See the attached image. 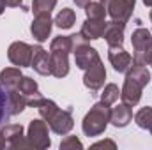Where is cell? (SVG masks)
Segmentation results:
<instances>
[{"label": "cell", "instance_id": "3957f363", "mask_svg": "<svg viewBox=\"0 0 152 150\" xmlns=\"http://www.w3.org/2000/svg\"><path fill=\"white\" fill-rule=\"evenodd\" d=\"M34 57V48L23 44V42H14L9 50V58L16 66H30Z\"/></svg>", "mask_w": 152, "mask_h": 150}, {"label": "cell", "instance_id": "8992f818", "mask_svg": "<svg viewBox=\"0 0 152 150\" xmlns=\"http://www.w3.org/2000/svg\"><path fill=\"white\" fill-rule=\"evenodd\" d=\"M104 76H106V73H104L101 62L97 60L96 66H90V73H87V76H85V85L90 87L92 90H97V88L103 85Z\"/></svg>", "mask_w": 152, "mask_h": 150}, {"label": "cell", "instance_id": "9c48e42d", "mask_svg": "<svg viewBox=\"0 0 152 150\" xmlns=\"http://www.w3.org/2000/svg\"><path fill=\"white\" fill-rule=\"evenodd\" d=\"M113 48H115V46H113ZM117 53H118V57H117L113 51L110 50V60H112V64H113L115 71L124 73V71L129 67V64H131V57H129L122 48H118V50H117Z\"/></svg>", "mask_w": 152, "mask_h": 150}, {"label": "cell", "instance_id": "7c38bea8", "mask_svg": "<svg viewBox=\"0 0 152 150\" xmlns=\"http://www.w3.org/2000/svg\"><path fill=\"white\" fill-rule=\"evenodd\" d=\"M0 79H2L4 85H7V87H14L16 83H20L21 74H20V71H16V69H5V71L0 74Z\"/></svg>", "mask_w": 152, "mask_h": 150}, {"label": "cell", "instance_id": "30bf717a", "mask_svg": "<svg viewBox=\"0 0 152 150\" xmlns=\"http://www.w3.org/2000/svg\"><path fill=\"white\" fill-rule=\"evenodd\" d=\"M106 30V23H92V21H87L83 30H81V36L85 39H99Z\"/></svg>", "mask_w": 152, "mask_h": 150}, {"label": "cell", "instance_id": "e0dca14e", "mask_svg": "<svg viewBox=\"0 0 152 150\" xmlns=\"http://www.w3.org/2000/svg\"><path fill=\"white\" fill-rule=\"evenodd\" d=\"M87 14H88L90 20H94V18L103 20V18H104V9H103V5H99V4H88V5H87Z\"/></svg>", "mask_w": 152, "mask_h": 150}, {"label": "cell", "instance_id": "d4e9b609", "mask_svg": "<svg viewBox=\"0 0 152 150\" xmlns=\"http://www.w3.org/2000/svg\"><path fill=\"white\" fill-rule=\"evenodd\" d=\"M151 18H152V14H151Z\"/></svg>", "mask_w": 152, "mask_h": 150}, {"label": "cell", "instance_id": "8fae6325", "mask_svg": "<svg viewBox=\"0 0 152 150\" xmlns=\"http://www.w3.org/2000/svg\"><path fill=\"white\" fill-rule=\"evenodd\" d=\"M122 28H124V25L118 27V23H113L104 30V36L108 39L110 46H120L122 44Z\"/></svg>", "mask_w": 152, "mask_h": 150}, {"label": "cell", "instance_id": "7402d4cb", "mask_svg": "<svg viewBox=\"0 0 152 150\" xmlns=\"http://www.w3.org/2000/svg\"><path fill=\"white\" fill-rule=\"evenodd\" d=\"M4 5H5V0H0V12L4 11Z\"/></svg>", "mask_w": 152, "mask_h": 150}, {"label": "cell", "instance_id": "7a4b0ae2", "mask_svg": "<svg viewBox=\"0 0 152 150\" xmlns=\"http://www.w3.org/2000/svg\"><path fill=\"white\" fill-rule=\"evenodd\" d=\"M69 44H71V37H58L51 44V51H53L51 73L55 76L67 74V50H69Z\"/></svg>", "mask_w": 152, "mask_h": 150}, {"label": "cell", "instance_id": "ba28073f", "mask_svg": "<svg viewBox=\"0 0 152 150\" xmlns=\"http://www.w3.org/2000/svg\"><path fill=\"white\" fill-rule=\"evenodd\" d=\"M30 66L41 74L51 73V67H50V62H48V55L44 53L42 48H34V57H32V64Z\"/></svg>", "mask_w": 152, "mask_h": 150}, {"label": "cell", "instance_id": "9a60e30c", "mask_svg": "<svg viewBox=\"0 0 152 150\" xmlns=\"http://www.w3.org/2000/svg\"><path fill=\"white\" fill-rule=\"evenodd\" d=\"M57 0H34V12L41 14V12H50L51 7L55 5Z\"/></svg>", "mask_w": 152, "mask_h": 150}, {"label": "cell", "instance_id": "cb8c5ba5", "mask_svg": "<svg viewBox=\"0 0 152 150\" xmlns=\"http://www.w3.org/2000/svg\"><path fill=\"white\" fill-rule=\"evenodd\" d=\"M103 2H108V0H103Z\"/></svg>", "mask_w": 152, "mask_h": 150}, {"label": "cell", "instance_id": "4fadbf2b", "mask_svg": "<svg viewBox=\"0 0 152 150\" xmlns=\"http://www.w3.org/2000/svg\"><path fill=\"white\" fill-rule=\"evenodd\" d=\"M75 23V12L71 9H62V12L57 16V25L60 28H69Z\"/></svg>", "mask_w": 152, "mask_h": 150}, {"label": "cell", "instance_id": "6da1fadb", "mask_svg": "<svg viewBox=\"0 0 152 150\" xmlns=\"http://www.w3.org/2000/svg\"><path fill=\"white\" fill-rule=\"evenodd\" d=\"M147 83H149V71L143 69L142 66H136L133 69V73L127 74V81H126L124 94H122L124 101L127 104H136L140 99V90Z\"/></svg>", "mask_w": 152, "mask_h": 150}, {"label": "cell", "instance_id": "52a82bcc", "mask_svg": "<svg viewBox=\"0 0 152 150\" xmlns=\"http://www.w3.org/2000/svg\"><path fill=\"white\" fill-rule=\"evenodd\" d=\"M75 53H76V64H78L80 69H88L92 62H97L99 60L96 50H92L88 46H81L80 50H76Z\"/></svg>", "mask_w": 152, "mask_h": 150}, {"label": "cell", "instance_id": "44dd1931", "mask_svg": "<svg viewBox=\"0 0 152 150\" xmlns=\"http://www.w3.org/2000/svg\"><path fill=\"white\" fill-rule=\"evenodd\" d=\"M76 4H78V5H87V2H88V0H75Z\"/></svg>", "mask_w": 152, "mask_h": 150}, {"label": "cell", "instance_id": "ac0fdd59", "mask_svg": "<svg viewBox=\"0 0 152 150\" xmlns=\"http://www.w3.org/2000/svg\"><path fill=\"white\" fill-rule=\"evenodd\" d=\"M106 94H108V95H106V101H108V103H112L115 97H117V87H115V85H108Z\"/></svg>", "mask_w": 152, "mask_h": 150}, {"label": "cell", "instance_id": "277c9868", "mask_svg": "<svg viewBox=\"0 0 152 150\" xmlns=\"http://www.w3.org/2000/svg\"><path fill=\"white\" fill-rule=\"evenodd\" d=\"M14 97L12 92H9L7 88H4L0 85V129L9 122L11 115H14Z\"/></svg>", "mask_w": 152, "mask_h": 150}, {"label": "cell", "instance_id": "d6986e66", "mask_svg": "<svg viewBox=\"0 0 152 150\" xmlns=\"http://www.w3.org/2000/svg\"><path fill=\"white\" fill-rule=\"evenodd\" d=\"M147 62H151L152 64V46H151V51H147L145 57H143V64H147Z\"/></svg>", "mask_w": 152, "mask_h": 150}, {"label": "cell", "instance_id": "5bb4252c", "mask_svg": "<svg viewBox=\"0 0 152 150\" xmlns=\"http://www.w3.org/2000/svg\"><path fill=\"white\" fill-rule=\"evenodd\" d=\"M129 110L126 108V106H120V108H117L113 113V124L115 125H126L127 124V120H129Z\"/></svg>", "mask_w": 152, "mask_h": 150}, {"label": "cell", "instance_id": "2e32d148", "mask_svg": "<svg viewBox=\"0 0 152 150\" xmlns=\"http://www.w3.org/2000/svg\"><path fill=\"white\" fill-rule=\"evenodd\" d=\"M136 120L142 127H151L152 131V110L147 108V110H142V111L136 115Z\"/></svg>", "mask_w": 152, "mask_h": 150}, {"label": "cell", "instance_id": "ffe728a7", "mask_svg": "<svg viewBox=\"0 0 152 150\" xmlns=\"http://www.w3.org/2000/svg\"><path fill=\"white\" fill-rule=\"evenodd\" d=\"M5 4L14 7V5H20V4H21V0H5Z\"/></svg>", "mask_w": 152, "mask_h": 150}, {"label": "cell", "instance_id": "603a6c76", "mask_svg": "<svg viewBox=\"0 0 152 150\" xmlns=\"http://www.w3.org/2000/svg\"><path fill=\"white\" fill-rule=\"evenodd\" d=\"M143 2H145L147 5H152V0H143Z\"/></svg>", "mask_w": 152, "mask_h": 150}, {"label": "cell", "instance_id": "5b68a950", "mask_svg": "<svg viewBox=\"0 0 152 150\" xmlns=\"http://www.w3.org/2000/svg\"><path fill=\"white\" fill-rule=\"evenodd\" d=\"M50 30H51V20H50L48 12L37 14L36 21L32 23V34H34V37L37 39V41H46Z\"/></svg>", "mask_w": 152, "mask_h": 150}]
</instances>
